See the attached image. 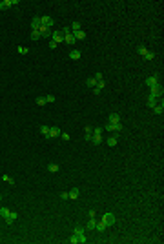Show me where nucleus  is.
Listing matches in <instances>:
<instances>
[{"mask_svg":"<svg viewBox=\"0 0 164 244\" xmlns=\"http://www.w3.org/2000/svg\"><path fill=\"white\" fill-rule=\"evenodd\" d=\"M82 27H80V24L79 22H73L71 26H69V31H71V33H77V31H80Z\"/></svg>","mask_w":164,"mask_h":244,"instance_id":"obj_24","label":"nucleus"},{"mask_svg":"<svg viewBox=\"0 0 164 244\" xmlns=\"http://www.w3.org/2000/svg\"><path fill=\"white\" fill-rule=\"evenodd\" d=\"M104 88H106V82H104V80H98V82L95 84V88H93V95H100Z\"/></svg>","mask_w":164,"mask_h":244,"instance_id":"obj_10","label":"nucleus"},{"mask_svg":"<svg viewBox=\"0 0 164 244\" xmlns=\"http://www.w3.org/2000/svg\"><path fill=\"white\" fill-rule=\"evenodd\" d=\"M57 46H59V44H57V42H53V40H49V48H51V49H55V48H57Z\"/></svg>","mask_w":164,"mask_h":244,"instance_id":"obj_41","label":"nucleus"},{"mask_svg":"<svg viewBox=\"0 0 164 244\" xmlns=\"http://www.w3.org/2000/svg\"><path fill=\"white\" fill-rule=\"evenodd\" d=\"M46 102H55V95H46Z\"/></svg>","mask_w":164,"mask_h":244,"instance_id":"obj_37","label":"nucleus"},{"mask_svg":"<svg viewBox=\"0 0 164 244\" xmlns=\"http://www.w3.org/2000/svg\"><path fill=\"white\" fill-rule=\"evenodd\" d=\"M48 169L51 173H57L59 171V164H55V162H51V164H48Z\"/></svg>","mask_w":164,"mask_h":244,"instance_id":"obj_28","label":"nucleus"},{"mask_svg":"<svg viewBox=\"0 0 164 244\" xmlns=\"http://www.w3.org/2000/svg\"><path fill=\"white\" fill-rule=\"evenodd\" d=\"M18 0H4V2H0V9L2 11H6V9H9L11 6H17Z\"/></svg>","mask_w":164,"mask_h":244,"instance_id":"obj_9","label":"nucleus"},{"mask_svg":"<svg viewBox=\"0 0 164 244\" xmlns=\"http://www.w3.org/2000/svg\"><path fill=\"white\" fill-rule=\"evenodd\" d=\"M59 135H60L59 128H55V126H49V139H55V137H59Z\"/></svg>","mask_w":164,"mask_h":244,"instance_id":"obj_19","label":"nucleus"},{"mask_svg":"<svg viewBox=\"0 0 164 244\" xmlns=\"http://www.w3.org/2000/svg\"><path fill=\"white\" fill-rule=\"evenodd\" d=\"M2 180H4V182H7V184H11V186H15V180L11 179L9 175H2Z\"/></svg>","mask_w":164,"mask_h":244,"instance_id":"obj_30","label":"nucleus"},{"mask_svg":"<svg viewBox=\"0 0 164 244\" xmlns=\"http://www.w3.org/2000/svg\"><path fill=\"white\" fill-rule=\"evenodd\" d=\"M97 82H98V80H97L95 77H93V78H87V80H86V86H87V88H95Z\"/></svg>","mask_w":164,"mask_h":244,"instance_id":"obj_27","label":"nucleus"},{"mask_svg":"<svg viewBox=\"0 0 164 244\" xmlns=\"http://www.w3.org/2000/svg\"><path fill=\"white\" fill-rule=\"evenodd\" d=\"M153 111H155L157 115H162V111H164V102H162V99L155 104V108H153Z\"/></svg>","mask_w":164,"mask_h":244,"instance_id":"obj_15","label":"nucleus"},{"mask_svg":"<svg viewBox=\"0 0 164 244\" xmlns=\"http://www.w3.org/2000/svg\"><path fill=\"white\" fill-rule=\"evenodd\" d=\"M40 29V17H35L31 20V31H38Z\"/></svg>","mask_w":164,"mask_h":244,"instance_id":"obj_14","label":"nucleus"},{"mask_svg":"<svg viewBox=\"0 0 164 244\" xmlns=\"http://www.w3.org/2000/svg\"><path fill=\"white\" fill-rule=\"evenodd\" d=\"M95 78H97V80H104V78H102V73H100V71H98L97 75H95Z\"/></svg>","mask_w":164,"mask_h":244,"instance_id":"obj_42","label":"nucleus"},{"mask_svg":"<svg viewBox=\"0 0 164 244\" xmlns=\"http://www.w3.org/2000/svg\"><path fill=\"white\" fill-rule=\"evenodd\" d=\"M108 119H109V122H111V124H117V122H120V115L113 111V113H109Z\"/></svg>","mask_w":164,"mask_h":244,"instance_id":"obj_16","label":"nucleus"},{"mask_svg":"<svg viewBox=\"0 0 164 244\" xmlns=\"http://www.w3.org/2000/svg\"><path fill=\"white\" fill-rule=\"evenodd\" d=\"M60 199H62V200H68V199H69L68 191H62V193H60Z\"/></svg>","mask_w":164,"mask_h":244,"instance_id":"obj_39","label":"nucleus"},{"mask_svg":"<svg viewBox=\"0 0 164 244\" xmlns=\"http://www.w3.org/2000/svg\"><path fill=\"white\" fill-rule=\"evenodd\" d=\"M160 99H157V97H151V95H150V97H148V106H150V108H155V104L159 102Z\"/></svg>","mask_w":164,"mask_h":244,"instance_id":"obj_22","label":"nucleus"},{"mask_svg":"<svg viewBox=\"0 0 164 244\" xmlns=\"http://www.w3.org/2000/svg\"><path fill=\"white\" fill-rule=\"evenodd\" d=\"M73 37H75V40H84L86 38V31H77V33H73Z\"/></svg>","mask_w":164,"mask_h":244,"instance_id":"obj_21","label":"nucleus"},{"mask_svg":"<svg viewBox=\"0 0 164 244\" xmlns=\"http://www.w3.org/2000/svg\"><path fill=\"white\" fill-rule=\"evenodd\" d=\"M38 33H40V37H51V27H46V26H42V24H40Z\"/></svg>","mask_w":164,"mask_h":244,"instance_id":"obj_13","label":"nucleus"},{"mask_svg":"<svg viewBox=\"0 0 164 244\" xmlns=\"http://www.w3.org/2000/svg\"><path fill=\"white\" fill-rule=\"evenodd\" d=\"M106 228H108V226L104 224V222H102V220H100V222H97V226H95V230H97V231H100V233H102V231H104Z\"/></svg>","mask_w":164,"mask_h":244,"instance_id":"obj_29","label":"nucleus"},{"mask_svg":"<svg viewBox=\"0 0 164 244\" xmlns=\"http://www.w3.org/2000/svg\"><path fill=\"white\" fill-rule=\"evenodd\" d=\"M155 84H159V75H151L150 78H146V86H148V88L155 86Z\"/></svg>","mask_w":164,"mask_h":244,"instance_id":"obj_12","label":"nucleus"},{"mask_svg":"<svg viewBox=\"0 0 164 244\" xmlns=\"http://www.w3.org/2000/svg\"><path fill=\"white\" fill-rule=\"evenodd\" d=\"M62 33H64V42H66V44H69V46H73L75 44V37H73V33H71V31H69V27H64L62 29Z\"/></svg>","mask_w":164,"mask_h":244,"instance_id":"obj_2","label":"nucleus"},{"mask_svg":"<svg viewBox=\"0 0 164 244\" xmlns=\"http://www.w3.org/2000/svg\"><path fill=\"white\" fill-rule=\"evenodd\" d=\"M0 200H2V195H0Z\"/></svg>","mask_w":164,"mask_h":244,"instance_id":"obj_43","label":"nucleus"},{"mask_svg":"<svg viewBox=\"0 0 164 244\" xmlns=\"http://www.w3.org/2000/svg\"><path fill=\"white\" fill-rule=\"evenodd\" d=\"M95 226H97V220H95V217H90V222H87L86 230H87V231H93V230H95Z\"/></svg>","mask_w":164,"mask_h":244,"instance_id":"obj_20","label":"nucleus"},{"mask_svg":"<svg viewBox=\"0 0 164 244\" xmlns=\"http://www.w3.org/2000/svg\"><path fill=\"white\" fill-rule=\"evenodd\" d=\"M79 193H80V189H79V188H73L71 191H68V195H69L71 200H77V199H79Z\"/></svg>","mask_w":164,"mask_h":244,"instance_id":"obj_17","label":"nucleus"},{"mask_svg":"<svg viewBox=\"0 0 164 244\" xmlns=\"http://www.w3.org/2000/svg\"><path fill=\"white\" fill-rule=\"evenodd\" d=\"M51 40L60 44V42H64V33L62 31H51Z\"/></svg>","mask_w":164,"mask_h":244,"instance_id":"obj_6","label":"nucleus"},{"mask_svg":"<svg viewBox=\"0 0 164 244\" xmlns=\"http://www.w3.org/2000/svg\"><path fill=\"white\" fill-rule=\"evenodd\" d=\"M108 146H109V148L117 146V137H109V139H108Z\"/></svg>","mask_w":164,"mask_h":244,"instance_id":"obj_31","label":"nucleus"},{"mask_svg":"<svg viewBox=\"0 0 164 244\" xmlns=\"http://www.w3.org/2000/svg\"><path fill=\"white\" fill-rule=\"evenodd\" d=\"M80 57H82V55H80L79 49H71V51H69V58H71V60H79Z\"/></svg>","mask_w":164,"mask_h":244,"instance_id":"obj_18","label":"nucleus"},{"mask_svg":"<svg viewBox=\"0 0 164 244\" xmlns=\"http://www.w3.org/2000/svg\"><path fill=\"white\" fill-rule=\"evenodd\" d=\"M91 137H93V128H91V126H87V128H86V137H84V139H86V140H91Z\"/></svg>","mask_w":164,"mask_h":244,"instance_id":"obj_23","label":"nucleus"},{"mask_svg":"<svg viewBox=\"0 0 164 244\" xmlns=\"http://www.w3.org/2000/svg\"><path fill=\"white\" fill-rule=\"evenodd\" d=\"M7 213H9V209H7V208H0V215H2V217H6Z\"/></svg>","mask_w":164,"mask_h":244,"instance_id":"obj_38","label":"nucleus"},{"mask_svg":"<svg viewBox=\"0 0 164 244\" xmlns=\"http://www.w3.org/2000/svg\"><path fill=\"white\" fill-rule=\"evenodd\" d=\"M146 51H148V49H146V46H139V48H137V53H139V55H144Z\"/></svg>","mask_w":164,"mask_h":244,"instance_id":"obj_34","label":"nucleus"},{"mask_svg":"<svg viewBox=\"0 0 164 244\" xmlns=\"http://www.w3.org/2000/svg\"><path fill=\"white\" fill-rule=\"evenodd\" d=\"M60 139H62V140H69V139H71V137H69L68 133H60Z\"/></svg>","mask_w":164,"mask_h":244,"instance_id":"obj_40","label":"nucleus"},{"mask_svg":"<svg viewBox=\"0 0 164 244\" xmlns=\"http://www.w3.org/2000/svg\"><path fill=\"white\" fill-rule=\"evenodd\" d=\"M162 91H164V89H162V86H160V82L150 88V95H151V97H157V99H162Z\"/></svg>","mask_w":164,"mask_h":244,"instance_id":"obj_4","label":"nucleus"},{"mask_svg":"<svg viewBox=\"0 0 164 244\" xmlns=\"http://www.w3.org/2000/svg\"><path fill=\"white\" fill-rule=\"evenodd\" d=\"M40 24L42 26H46V27H53V24H55V20L51 18V17H40Z\"/></svg>","mask_w":164,"mask_h":244,"instance_id":"obj_11","label":"nucleus"},{"mask_svg":"<svg viewBox=\"0 0 164 244\" xmlns=\"http://www.w3.org/2000/svg\"><path fill=\"white\" fill-rule=\"evenodd\" d=\"M100 135H102V130H100V128H93V137H91L90 142H91L93 146H100V142H102V137H100Z\"/></svg>","mask_w":164,"mask_h":244,"instance_id":"obj_1","label":"nucleus"},{"mask_svg":"<svg viewBox=\"0 0 164 244\" xmlns=\"http://www.w3.org/2000/svg\"><path fill=\"white\" fill-rule=\"evenodd\" d=\"M31 38H33V40H38V38H40V33H38V31H31Z\"/></svg>","mask_w":164,"mask_h":244,"instance_id":"obj_35","label":"nucleus"},{"mask_svg":"<svg viewBox=\"0 0 164 244\" xmlns=\"http://www.w3.org/2000/svg\"><path fill=\"white\" fill-rule=\"evenodd\" d=\"M102 222H104L106 226H113V224H115V215H113V213H104V215H102Z\"/></svg>","mask_w":164,"mask_h":244,"instance_id":"obj_5","label":"nucleus"},{"mask_svg":"<svg viewBox=\"0 0 164 244\" xmlns=\"http://www.w3.org/2000/svg\"><path fill=\"white\" fill-rule=\"evenodd\" d=\"M17 49H18V53H20V55H27V51H29V49H27V48H24V46H18Z\"/></svg>","mask_w":164,"mask_h":244,"instance_id":"obj_32","label":"nucleus"},{"mask_svg":"<svg viewBox=\"0 0 164 244\" xmlns=\"http://www.w3.org/2000/svg\"><path fill=\"white\" fill-rule=\"evenodd\" d=\"M17 219H18V215H17V211H11V209H9V213H7V215L4 217V220H6V224H13V222H15Z\"/></svg>","mask_w":164,"mask_h":244,"instance_id":"obj_7","label":"nucleus"},{"mask_svg":"<svg viewBox=\"0 0 164 244\" xmlns=\"http://www.w3.org/2000/svg\"><path fill=\"white\" fill-rule=\"evenodd\" d=\"M69 242H71V244H77V242H79V237H77L75 233H73V235L69 237Z\"/></svg>","mask_w":164,"mask_h":244,"instance_id":"obj_36","label":"nucleus"},{"mask_svg":"<svg viewBox=\"0 0 164 244\" xmlns=\"http://www.w3.org/2000/svg\"><path fill=\"white\" fill-rule=\"evenodd\" d=\"M40 133L46 137V139H49V126H42V128H40Z\"/></svg>","mask_w":164,"mask_h":244,"instance_id":"obj_26","label":"nucleus"},{"mask_svg":"<svg viewBox=\"0 0 164 244\" xmlns=\"http://www.w3.org/2000/svg\"><path fill=\"white\" fill-rule=\"evenodd\" d=\"M37 104H38V106H46V104H48V102H46V97H38V99H37Z\"/></svg>","mask_w":164,"mask_h":244,"instance_id":"obj_33","label":"nucleus"},{"mask_svg":"<svg viewBox=\"0 0 164 244\" xmlns=\"http://www.w3.org/2000/svg\"><path fill=\"white\" fill-rule=\"evenodd\" d=\"M142 57H144L146 60H155V53L148 49V51H146V53H144V55H142Z\"/></svg>","mask_w":164,"mask_h":244,"instance_id":"obj_25","label":"nucleus"},{"mask_svg":"<svg viewBox=\"0 0 164 244\" xmlns=\"http://www.w3.org/2000/svg\"><path fill=\"white\" fill-rule=\"evenodd\" d=\"M73 233H75L77 237H79V242H80V244H84V242L87 240V237H86V228H82V226H77Z\"/></svg>","mask_w":164,"mask_h":244,"instance_id":"obj_3","label":"nucleus"},{"mask_svg":"<svg viewBox=\"0 0 164 244\" xmlns=\"http://www.w3.org/2000/svg\"><path fill=\"white\" fill-rule=\"evenodd\" d=\"M120 130H122V124H120V122H117V124H111V122H108L106 124V131H120Z\"/></svg>","mask_w":164,"mask_h":244,"instance_id":"obj_8","label":"nucleus"}]
</instances>
